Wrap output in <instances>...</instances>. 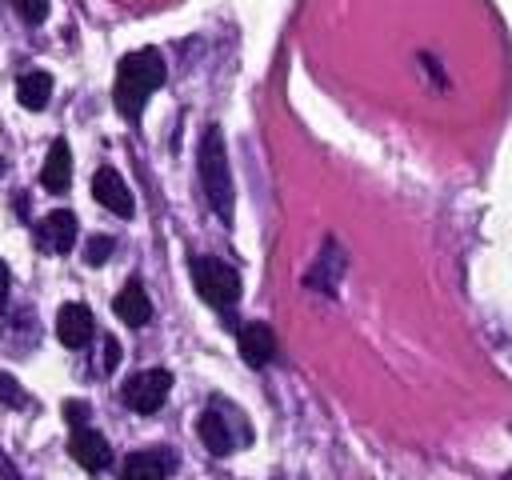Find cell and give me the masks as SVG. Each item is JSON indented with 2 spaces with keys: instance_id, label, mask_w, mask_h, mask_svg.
Listing matches in <instances>:
<instances>
[{
  "instance_id": "17",
  "label": "cell",
  "mask_w": 512,
  "mask_h": 480,
  "mask_svg": "<svg viewBox=\"0 0 512 480\" xmlns=\"http://www.w3.org/2000/svg\"><path fill=\"white\" fill-rule=\"evenodd\" d=\"M16 8H20V16L28 24H44L48 20V0H16Z\"/></svg>"
},
{
  "instance_id": "3",
  "label": "cell",
  "mask_w": 512,
  "mask_h": 480,
  "mask_svg": "<svg viewBox=\"0 0 512 480\" xmlns=\"http://www.w3.org/2000/svg\"><path fill=\"white\" fill-rule=\"evenodd\" d=\"M192 284L204 296V304H212V308H232L240 296V276L232 272V264H224L216 256L192 260Z\"/></svg>"
},
{
  "instance_id": "18",
  "label": "cell",
  "mask_w": 512,
  "mask_h": 480,
  "mask_svg": "<svg viewBox=\"0 0 512 480\" xmlns=\"http://www.w3.org/2000/svg\"><path fill=\"white\" fill-rule=\"evenodd\" d=\"M64 420H68L72 428H84V424H88V404H84V400H64Z\"/></svg>"
},
{
  "instance_id": "15",
  "label": "cell",
  "mask_w": 512,
  "mask_h": 480,
  "mask_svg": "<svg viewBox=\"0 0 512 480\" xmlns=\"http://www.w3.org/2000/svg\"><path fill=\"white\" fill-rule=\"evenodd\" d=\"M0 404H8V408H24V404H28L24 388H20L8 372H0Z\"/></svg>"
},
{
  "instance_id": "21",
  "label": "cell",
  "mask_w": 512,
  "mask_h": 480,
  "mask_svg": "<svg viewBox=\"0 0 512 480\" xmlns=\"http://www.w3.org/2000/svg\"><path fill=\"white\" fill-rule=\"evenodd\" d=\"M4 296H8V268L0 264V308H4Z\"/></svg>"
},
{
  "instance_id": "11",
  "label": "cell",
  "mask_w": 512,
  "mask_h": 480,
  "mask_svg": "<svg viewBox=\"0 0 512 480\" xmlns=\"http://www.w3.org/2000/svg\"><path fill=\"white\" fill-rule=\"evenodd\" d=\"M116 316L128 324V328H140V324H148L152 320V300H148V292H144V284L140 280H128L120 292H116Z\"/></svg>"
},
{
  "instance_id": "2",
  "label": "cell",
  "mask_w": 512,
  "mask_h": 480,
  "mask_svg": "<svg viewBox=\"0 0 512 480\" xmlns=\"http://www.w3.org/2000/svg\"><path fill=\"white\" fill-rule=\"evenodd\" d=\"M196 172L204 184V196L212 204L216 216H232V172H228V148H224V132L208 128L200 148H196Z\"/></svg>"
},
{
  "instance_id": "22",
  "label": "cell",
  "mask_w": 512,
  "mask_h": 480,
  "mask_svg": "<svg viewBox=\"0 0 512 480\" xmlns=\"http://www.w3.org/2000/svg\"><path fill=\"white\" fill-rule=\"evenodd\" d=\"M0 168H4V164H0Z\"/></svg>"
},
{
  "instance_id": "14",
  "label": "cell",
  "mask_w": 512,
  "mask_h": 480,
  "mask_svg": "<svg viewBox=\"0 0 512 480\" xmlns=\"http://www.w3.org/2000/svg\"><path fill=\"white\" fill-rule=\"evenodd\" d=\"M168 468L160 452H132L124 460V480H168Z\"/></svg>"
},
{
  "instance_id": "16",
  "label": "cell",
  "mask_w": 512,
  "mask_h": 480,
  "mask_svg": "<svg viewBox=\"0 0 512 480\" xmlns=\"http://www.w3.org/2000/svg\"><path fill=\"white\" fill-rule=\"evenodd\" d=\"M108 256H112V236H92L88 248H84V260H88V264H100V260H108Z\"/></svg>"
},
{
  "instance_id": "13",
  "label": "cell",
  "mask_w": 512,
  "mask_h": 480,
  "mask_svg": "<svg viewBox=\"0 0 512 480\" xmlns=\"http://www.w3.org/2000/svg\"><path fill=\"white\" fill-rule=\"evenodd\" d=\"M48 96H52V76H48V72H40V68L20 72V80H16V100H20L24 108H44Z\"/></svg>"
},
{
  "instance_id": "1",
  "label": "cell",
  "mask_w": 512,
  "mask_h": 480,
  "mask_svg": "<svg viewBox=\"0 0 512 480\" xmlns=\"http://www.w3.org/2000/svg\"><path fill=\"white\" fill-rule=\"evenodd\" d=\"M164 76H168V68H164V56H160L156 48L128 52V56L116 64V84H112L116 108H120L128 120H136L140 108L148 104V96H152L156 88H164Z\"/></svg>"
},
{
  "instance_id": "12",
  "label": "cell",
  "mask_w": 512,
  "mask_h": 480,
  "mask_svg": "<svg viewBox=\"0 0 512 480\" xmlns=\"http://www.w3.org/2000/svg\"><path fill=\"white\" fill-rule=\"evenodd\" d=\"M40 184H44L48 192H68V184H72V152H68L64 140H56V144L48 148L44 168H40Z\"/></svg>"
},
{
  "instance_id": "10",
  "label": "cell",
  "mask_w": 512,
  "mask_h": 480,
  "mask_svg": "<svg viewBox=\"0 0 512 480\" xmlns=\"http://www.w3.org/2000/svg\"><path fill=\"white\" fill-rule=\"evenodd\" d=\"M236 344H240V356L248 360V364H268L272 356H276V336H272V328L268 324H240V332H236Z\"/></svg>"
},
{
  "instance_id": "19",
  "label": "cell",
  "mask_w": 512,
  "mask_h": 480,
  "mask_svg": "<svg viewBox=\"0 0 512 480\" xmlns=\"http://www.w3.org/2000/svg\"><path fill=\"white\" fill-rule=\"evenodd\" d=\"M116 360H120V344H116L112 336H104V360H100L96 368H100V372H112V368H116Z\"/></svg>"
},
{
  "instance_id": "9",
  "label": "cell",
  "mask_w": 512,
  "mask_h": 480,
  "mask_svg": "<svg viewBox=\"0 0 512 480\" xmlns=\"http://www.w3.org/2000/svg\"><path fill=\"white\" fill-rule=\"evenodd\" d=\"M76 216L68 212V208H56V212H48L40 224H36V240H40V248L44 252H68L72 244H76Z\"/></svg>"
},
{
  "instance_id": "7",
  "label": "cell",
  "mask_w": 512,
  "mask_h": 480,
  "mask_svg": "<svg viewBox=\"0 0 512 480\" xmlns=\"http://www.w3.org/2000/svg\"><path fill=\"white\" fill-rule=\"evenodd\" d=\"M96 332V320H92V308L80 304V300H68L60 312H56V336L64 348H84Z\"/></svg>"
},
{
  "instance_id": "6",
  "label": "cell",
  "mask_w": 512,
  "mask_h": 480,
  "mask_svg": "<svg viewBox=\"0 0 512 480\" xmlns=\"http://www.w3.org/2000/svg\"><path fill=\"white\" fill-rule=\"evenodd\" d=\"M68 452H72V460L84 468V472H104L108 464H112V444L96 432V428H72V436H68Z\"/></svg>"
},
{
  "instance_id": "8",
  "label": "cell",
  "mask_w": 512,
  "mask_h": 480,
  "mask_svg": "<svg viewBox=\"0 0 512 480\" xmlns=\"http://www.w3.org/2000/svg\"><path fill=\"white\" fill-rule=\"evenodd\" d=\"M92 196H96L108 212H116V216H132V212H136V196L128 192V184H124V176H120L116 168H100V172L92 176Z\"/></svg>"
},
{
  "instance_id": "4",
  "label": "cell",
  "mask_w": 512,
  "mask_h": 480,
  "mask_svg": "<svg viewBox=\"0 0 512 480\" xmlns=\"http://www.w3.org/2000/svg\"><path fill=\"white\" fill-rule=\"evenodd\" d=\"M196 432H200V440H204V448H208L212 456H228L232 448H240V444L248 440V428H244L240 412H232L228 404H224V408L212 404V408L200 416Z\"/></svg>"
},
{
  "instance_id": "20",
  "label": "cell",
  "mask_w": 512,
  "mask_h": 480,
  "mask_svg": "<svg viewBox=\"0 0 512 480\" xmlns=\"http://www.w3.org/2000/svg\"><path fill=\"white\" fill-rule=\"evenodd\" d=\"M0 480H20V476H16V468L8 464V456H0Z\"/></svg>"
},
{
  "instance_id": "5",
  "label": "cell",
  "mask_w": 512,
  "mask_h": 480,
  "mask_svg": "<svg viewBox=\"0 0 512 480\" xmlns=\"http://www.w3.org/2000/svg\"><path fill=\"white\" fill-rule=\"evenodd\" d=\"M168 392H172V372H164V368H140V372H132V376L120 384L124 404L136 408V412H144V416L156 412Z\"/></svg>"
}]
</instances>
